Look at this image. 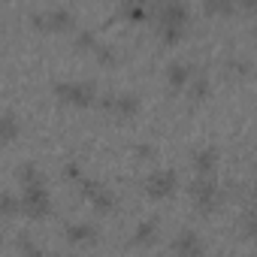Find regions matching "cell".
I'll list each match as a JSON object with an SVG mask.
<instances>
[{
	"mask_svg": "<svg viewBox=\"0 0 257 257\" xmlns=\"http://www.w3.org/2000/svg\"><path fill=\"white\" fill-rule=\"evenodd\" d=\"M188 19H191V13H188L185 4H179V0L164 4L158 10V34H161V40L170 43V46L179 43L185 37V31H188Z\"/></svg>",
	"mask_w": 257,
	"mask_h": 257,
	"instance_id": "6da1fadb",
	"label": "cell"
},
{
	"mask_svg": "<svg viewBox=\"0 0 257 257\" xmlns=\"http://www.w3.org/2000/svg\"><path fill=\"white\" fill-rule=\"evenodd\" d=\"M55 97H61L64 103H73V106H91L97 100V85L82 82V79H61V82H55Z\"/></svg>",
	"mask_w": 257,
	"mask_h": 257,
	"instance_id": "7a4b0ae2",
	"label": "cell"
},
{
	"mask_svg": "<svg viewBox=\"0 0 257 257\" xmlns=\"http://www.w3.org/2000/svg\"><path fill=\"white\" fill-rule=\"evenodd\" d=\"M188 191H191V203H194L197 212H215L218 203H221V188H218V182L209 179V176L194 179Z\"/></svg>",
	"mask_w": 257,
	"mask_h": 257,
	"instance_id": "3957f363",
	"label": "cell"
},
{
	"mask_svg": "<svg viewBox=\"0 0 257 257\" xmlns=\"http://www.w3.org/2000/svg\"><path fill=\"white\" fill-rule=\"evenodd\" d=\"M22 212L28 218H43V215L52 212V197H49V191H46L43 182L25 188V194H22Z\"/></svg>",
	"mask_w": 257,
	"mask_h": 257,
	"instance_id": "277c9868",
	"label": "cell"
},
{
	"mask_svg": "<svg viewBox=\"0 0 257 257\" xmlns=\"http://www.w3.org/2000/svg\"><path fill=\"white\" fill-rule=\"evenodd\" d=\"M100 106H103V109H109V112H115L118 118H134V115L140 112V97H137L134 91L106 94V97H100Z\"/></svg>",
	"mask_w": 257,
	"mask_h": 257,
	"instance_id": "5b68a950",
	"label": "cell"
},
{
	"mask_svg": "<svg viewBox=\"0 0 257 257\" xmlns=\"http://www.w3.org/2000/svg\"><path fill=\"white\" fill-rule=\"evenodd\" d=\"M176 188H179L176 170H155V173L146 179V194H149L152 200H164V197H170Z\"/></svg>",
	"mask_w": 257,
	"mask_h": 257,
	"instance_id": "8992f818",
	"label": "cell"
},
{
	"mask_svg": "<svg viewBox=\"0 0 257 257\" xmlns=\"http://www.w3.org/2000/svg\"><path fill=\"white\" fill-rule=\"evenodd\" d=\"M82 194L91 200V206H94L97 212H109V209L115 206V194H112L103 182H97V179H82Z\"/></svg>",
	"mask_w": 257,
	"mask_h": 257,
	"instance_id": "52a82bcc",
	"label": "cell"
},
{
	"mask_svg": "<svg viewBox=\"0 0 257 257\" xmlns=\"http://www.w3.org/2000/svg\"><path fill=\"white\" fill-rule=\"evenodd\" d=\"M34 22H37V28L64 31V28H73L76 16H73L70 10H64V7H52V10H46V13H34Z\"/></svg>",
	"mask_w": 257,
	"mask_h": 257,
	"instance_id": "ba28073f",
	"label": "cell"
},
{
	"mask_svg": "<svg viewBox=\"0 0 257 257\" xmlns=\"http://www.w3.org/2000/svg\"><path fill=\"white\" fill-rule=\"evenodd\" d=\"M173 251H176V257H203L206 254V242H203L200 233L182 230L176 236V242H173Z\"/></svg>",
	"mask_w": 257,
	"mask_h": 257,
	"instance_id": "9c48e42d",
	"label": "cell"
},
{
	"mask_svg": "<svg viewBox=\"0 0 257 257\" xmlns=\"http://www.w3.org/2000/svg\"><path fill=\"white\" fill-rule=\"evenodd\" d=\"M191 164H194V170H197L200 176H209V173L218 167V149H215V146L197 149V152L191 155Z\"/></svg>",
	"mask_w": 257,
	"mask_h": 257,
	"instance_id": "30bf717a",
	"label": "cell"
},
{
	"mask_svg": "<svg viewBox=\"0 0 257 257\" xmlns=\"http://www.w3.org/2000/svg\"><path fill=\"white\" fill-rule=\"evenodd\" d=\"M194 67H188L185 61H173L170 67H167V82H170V88H185V85H191V79H194Z\"/></svg>",
	"mask_w": 257,
	"mask_h": 257,
	"instance_id": "8fae6325",
	"label": "cell"
},
{
	"mask_svg": "<svg viewBox=\"0 0 257 257\" xmlns=\"http://www.w3.org/2000/svg\"><path fill=\"white\" fill-rule=\"evenodd\" d=\"M67 239L70 242H79V245H85V242H94L97 236H100V230L94 227V224H88V221H76V224H67Z\"/></svg>",
	"mask_w": 257,
	"mask_h": 257,
	"instance_id": "7c38bea8",
	"label": "cell"
},
{
	"mask_svg": "<svg viewBox=\"0 0 257 257\" xmlns=\"http://www.w3.org/2000/svg\"><path fill=\"white\" fill-rule=\"evenodd\" d=\"M158 239V218H146L134 230V245H152Z\"/></svg>",
	"mask_w": 257,
	"mask_h": 257,
	"instance_id": "4fadbf2b",
	"label": "cell"
},
{
	"mask_svg": "<svg viewBox=\"0 0 257 257\" xmlns=\"http://www.w3.org/2000/svg\"><path fill=\"white\" fill-rule=\"evenodd\" d=\"M19 137V118H16V112H4V118H0V140L4 143H13Z\"/></svg>",
	"mask_w": 257,
	"mask_h": 257,
	"instance_id": "5bb4252c",
	"label": "cell"
},
{
	"mask_svg": "<svg viewBox=\"0 0 257 257\" xmlns=\"http://www.w3.org/2000/svg\"><path fill=\"white\" fill-rule=\"evenodd\" d=\"M188 94H191V100H203L209 94V76L206 73H194V79L188 85Z\"/></svg>",
	"mask_w": 257,
	"mask_h": 257,
	"instance_id": "9a60e30c",
	"label": "cell"
},
{
	"mask_svg": "<svg viewBox=\"0 0 257 257\" xmlns=\"http://www.w3.org/2000/svg\"><path fill=\"white\" fill-rule=\"evenodd\" d=\"M19 182L28 188V185H37V182H43V176H40V170H37V164H22L19 167Z\"/></svg>",
	"mask_w": 257,
	"mask_h": 257,
	"instance_id": "2e32d148",
	"label": "cell"
},
{
	"mask_svg": "<svg viewBox=\"0 0 257 257\" xmlns=\"http://www.w3.org/2000/svg\"><path fill=\"white\" fill-rule=\"evenodd\" d=\"M100 43H97V34L94 31H88V28H82V31H76V49H97Z\"/></svg>",
	"mask_w": 257,
	"mask_h": 257,
	"instance_id": "e0dca14e",
	"label": "cell"
},
{
	"mask_svg": "<svg viewBox=\"0 0 257 257\" xmlns=\"http://www.w3.org/2000/svg\"><path fill=\"white\" fill-rule=\"evenodd\" d=\"M19 254H22V257H43V248H40L31 236H22V239H19Z\"/></svg>",
	"mask_w": 257,
	"mask_h": 257,
	"instance_id": "ac0fdd59",
	"label": "cell"
},
{
	"mask_svg": "<svg viewBox=\"0 0 257 257\" xmlns=\"http://www.w3.org/2000/svg\"><path fill=\"white\" fill-rule=\"evenodd\" d=\"M94 55H97V61H100V64H106V67L118 64V55H115V49H112V46H106V43H100V46L94 49Z\"/></svg>",
	"mask_w": 257,
	"mask_h": 257,
	"instance_id": "d6986e66",
	"label": "cell"
},
{
	"mask_svg": "<svg viewBox=\"0 0 257 257\" xmlns=\"http://www.w3.org/2000/svg\"><path fill=\"white\" fill-rule=\"evenodd\" d=\"M0 209H4V215H7V218H13V215L22 209V200H19L16 194H4V200H0Z\"/></svg>",
	"mask_w": 257,
	"mask_h": 257,
	"instance_id": "ffe728a7",
	"label": "cell"
},
{
	"mask_svg": "<svg viewBox=\"0 0 257 257\" xmlns=\"http://www.w3.org/2000/svg\"><path fill=\"white\" fill-rule=\"evenodd\" d=\"M206 10H209V13H233L236 7L230 4V0H209V4H206Z\"/></svg>",
	"mask_w": 257,
	"mask_h": 257,
	"instance_id": "44dd1931",
	"label": "cell"
},
{
	"mask_svg": "<svg viewBox=\"0 0 257 257\" xmlns=\"http://www.w3.org/2000/svg\"><path fill=\"white\" fill-rule=\"evenodd\" d=\"M124 13L131 16V19H146V16H149V10H146V7H140V4H127V7H124Z\"/></svg>",
	"mask_w": 257,
	"mask_h": 257,
	"instance_id": "7402d4cb",
	"label": "cell"
},
{
	"mask_svg": "<svg viewBox=\"0 0 257 257\" xmlns=\"http://www.w3.org/2000/svg\"><path fill=\"white\" fill-rule=\"evenodd\" d=\"M64 176H67V179H79V176H82L79 164H67V167H64Z\"/></svg>",
	"mask_w": 257,
	"mask_h": 257,
	"instance_id": "603a6c76",
	"label": "cell"
},
{
	"mask_svg": "<svg viewBox=\"0 0 257 257\" xmlns=\"http://www.w3.org/2000/svg\"><path fill=\"white\" fill-rule=\"evenodd\" d=\"M137 155H140V158H152V155H155V149H152V146H146V143H140V146H137Z\"/></svg>",
	"mask_w": 257,
	"mask_h": 257,
	"instance_id": "cb8c5ba5",
	"label": "cell"
},
{
	"mask_svg": "<svg viewBox=\"0 0 257 257\" xmlns=\"http://www.w3.org/2000/svg\"><path fill=\"white\" fill-rule=\"evenodd\" d=\"M254 212H257V191H254Z\"/></svg>",
	"mask_w": 257,
	"mask_h": 257,
	"instance_id": "d4e9b609",
	"label": "cell"
},
{
	"mask_svg": "<svg viewBox=\"0 0 257 257\" xmlns=\"http://www.w3.org/2000/svg\"><path fill=\"white\" fill-rule=\"evenodd\" d=\"M254 37H257V25H254Z\"/></svg>",
	"mask_w": 257,
	"mask_h": 257,
	"instance_id": "484cf974",
	"label": "cell"
}]
</instances>
